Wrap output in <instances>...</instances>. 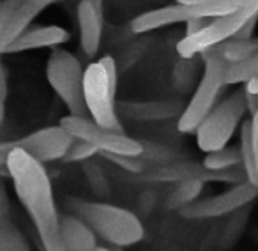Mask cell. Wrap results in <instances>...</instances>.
<instances>
[{
  "label": "cell",
  "instance_id": "cell-15",
  "mask_svg": "<svg viewBox=\"0 0 258 251\" xmlns=\"http://www.w3.org/2000/svg\"><path fill=\"white\" fill-rule=\"evenodd\" d=\"M55 2H58V0H27L11 18L0 23V48L8 46L20 34L25 32L30 27V23L39 16V13H43Z\"/></svg>",
  "mask_w": 258,
  "mask_h": 251
},
{
  "label": "cell",
  "instance_id": "cell-32",
  "mask_svg": "<svg viewBox=\"0 0 258 251\" xmlns=\"http://www.w3.org/2000/svg\"><path fill=\"white\" fill-rule=\"evenodd\" d=\"M175 2L186 6H195V4H207V2H219V0H175Z\"/></svg>",
  "mask_w": 258,
  "mask_h": 251
},
{
  "label": "cell",
  "instance_id": "cell-31",
  "mask_svg": "<svg viewBox=\"0 0 258 251\" xmlns=\"http://www.w3.org/2000/svg\"><path fill=\"white\" fill-rule=\"evenodd\" d=\"M244 90H246V94H249V96H256L258 94V76H253L251 80H247V82L244 83Z\"/></svg>",
  "mask_w": 258,
  "mask_h": 251
},
{
  "label": "cell",
  "instance_id": "cell-10",
  "mask_svg": "<svg viewBox=\"0 0 258 251\" xmlns=\"http://www.w3.org/2000/svg\"><path fill=\"white\" fill-rule=\"evenodd\" d=\"M258 198V186L251 180H244L240 184H233L228 190L221 191L212 197L197 200L195 204L184 207L180 212L182 218L187 219H207L228 216L240 209L251 205Z\"/></svg>",
  "mask_w": 258,
  "mask_h": 251
},
{
  "label": "cell",
  "instance_id": "cell-22",
  "mask_svg": "<svg viewBox=\"0 0 258 251\" xmlns=\"http://www.w3.org/2000/svg\"><path fill=\"white\" fill-rule=\"evenodd\" d=\"M253 76H258V53L253 57L246 58L237 64H226L225 73V82L226 85H239V83H246Z\"/></svg>",
  "mask_w": 258,
  "mask_h": 251
},
{
  "label": "cell",
  "instance_id": "cell-21",
  "mask_svg": "<svg viewBox=\"0 0 258 251\" xmlns=\"http://www.w3.org/2000/svg\"><path fill=\"white\" fill-rule=\"evenodd\" d=\"M204 163L209 170H232L242 166V152L239 145H226L219 151L205 154Z\"/></svg>",
  "mask_w": 258,
  "mask_h": 251
},
{
  "label": "cell",
  "instance_id": "cell-23",
  "mask_svg": "<svg viewBox=\"0 0 258 251\" xmlns=\"http://www.w3.org/2000/svg\"><path fill=\"white\" fill-rule=\"evenodd\" d=\"M144 144V154L140 156L142 159H147V161H156L166 165V163H175L180 159H186L182 154H179L173 149H168L161 144H152V142H142Z\"/></svg>",
  "mask_w": 258,
  "mask_h": 251
},
{
  "label": "cell",
  "instance_id": "cell-28",
  "mask_svg": "<svg viewBox=\"0 0 258 251\" xmlns=\"http://www.w3.org/2000/svg\"><path fill=\"white\" fill-rule=\"evenodd\" d=\"M8 69L6 66H0V106H2V118L6 115V103H8Z\"/></svg>",
  "mask_w": 258,
  "mask_h": 251
},
{
  "label": "cell",
  "instance_id": "cell-27",
  "mask_svg": "<svg viewBox=\"0 0 258 251\" xmlns=\"http://www.w3.org/2000/svg\"><path fill=\"white\" fill-rule=\"evenodd\" d=\"M25 2L27 0H4V2L0 4V23L11 18Z\"/></svg>",
  "mask_w": 258,
  "mask_h": 251
},
{
  "label": "cell",
  "instance_id": "cell-4",
  "mask_svg": "<svg viewBox=\"0 0 258 251\" xmlns=\"http://www.w3.org/2000/svg\"><path fill=\"white\" fill-rule=\"evenodd\" d=\"M246 113H249L246 90H233L216 104L214 110L205 117V120L195 131L198 149L209 154V152L226 147L235 131L239 130V126H242Z\"/></svg>",
  "mask_w": 258,
  "mask_h": 251
},
{
  "label": "cell",
  "instance_id": "cell-17",
  "mask_svg": "<svg viewBox=\"0 0 258 251\" xmlns=\"http://www.w3.org/2000/svg\"><path fill=\"white\" fill-rule=\"evenodd\" d=\"M258 53V37H251V39H230L221 44L205 50L202 55H214L225 60L226 64H237L246 58L253 57Z\"/></svg>",
  "mask_w": 258,
  "mask_h": 251
},
{
  "label": "cell",
  "instance_id": "cell-16",
  "mask_svg": "<svg viewBox=\"0 0 258 251\" xmlns=\"http://www.w3.org/2000/svg\"><path fill=\"white\" fill-rule=\"evenodd\" d=\"M60 228L68 251H90L97 246V233L82 218L71 212L62 214Z\"/></svg>",
  "mask_w": 258,
  "mask_h": 251
},
{
  "label": "cell",
  "instance_id": "cell-14",
  "mask_svg": "<svg viewBox=\"0 0 258 251\" xmlns=\"http://www.w3.org/2000/svg\"><path fill=\"white\" fill-rule=\"evenodd\" d=\"M117 110L118 115H125L131 120L154 122L180 117L184 108L180 106V103L168 101H120L117 103Z\"/></svg>",
  "mask_w": 258,
  "mask_h": 251
},
{
  "label": "cell",
  "instance_id": "cell-19",
  "mask_svg": "<svg viewBox=\"0 0 258 251\" xmlns=\"http://www.w3.org/2000/svg\"><path fill=\"white\" fill-rule=\"evenodd\" d=\"M0 251H32L25 233L13 221L11 214L0 216Z\"/></svg>",
  "mask_w": 258,
  "mask_h": 251
},
{
  "label": "cell",
  "instance_id": "cell-25",
  "mask_svg": "<svg viewBox=\"0 0 258 251\" xmlns=\"http://www.w3.org/2000/svg\"><path fill=\"white\" fill-rule=\"evenodd\" d=\"M96 154H99V151H97L92 144L82 140V138H75V142L71 144L68 154L64 156L62 161L64 163H85V161H89V159H92Z\"/></svg>",
  "mask_w": 258,
  "mask_h": 251
},
{
  "label": "cell",
  "instance_id": "cell-30",
  "mask_svg": "<svg viewBox=\"0 0 258 251\" xmlns=\"http://www.w3.org/2000/svg\"><path fill=\"white\" fill-rule=\"evenodd\" d=\"M251 124H253V140H254V151H256V177H258V111L251 115Z\"/></svg>",
  "mask_w": 258,
  "mask_h": 251
},
{
  "label": "cell",
  "instance_id": "cell-24",
  "mask_svg": "<svg viewBox=\"0 0 258 251\" xmlns=\"http://www.w3.org/2000/svg\"><path fill=\"white\" fill-rule=\"evenodd\" d=\"M83 172H85L87 180H89L94 193L99 195V197H108V195H110V184H108V179L104 177L103 170H101L92 159L83 163Z\"/></svg>",
  "mask_w": 258,
  "mask_h": 251
},
{
  "label": "cell",
  "instance_id": "cell-33",
  "mask_svg": "<svg viewBox=\"0 0 258 251\" xmlns=\"http://www.w3.org/2000/svg\"><path fill=\"white\" fill-rule=\"evenodd\" d=\"M90 251H113V246L106 247V246H99V244H97V246L94 247V249H90Z\"/></svg>",
  "mask_w": 258,
  "mask_h": 251
},
{
  "label": "cell",
  "instance_id": "cell-9",
  "mask_svg": "<svg viewBox=\"0 0 258 251\" xmlns=\"http://www.w3.org/2000/svg\"><path fill=\"white\" fill-rule=\"evenodd\" d=\"M60 124L73 135L75 138L92 144L99 151V154H122L140 158L144 154V144L142 140L127 137L125 133L103 128L94 122L89 115H66Z\"/></svg>",
  "mask_w": 258,
  "mask_h": 251
},
{
  "label": "cell",
  "instance_id": "cell-20",
  "mask_svg": "<svg viewBox=\"0 0 258 251\" xmlns=\"http://www.w3.org/2000/svg\"><path fill=\"white\" fill-rule=\"evenodd\" d=\"M239 147L242 152V166L247 173V179L253 184L258 186V177H256V151H254V140H253V124H251V117L242 122L240 126V140Z\"/></svg>",
  "mask_w": 258,
  "mask_h": 251
},
{
  "label": "cell",
  "instance_id": "cell-6",
  "mask_svg": "<svg viewBox=\"0 0 258 251\" xmlns=\"http://www.w3.org/2000/svg\"><path fill=\"white\" fill-rule=\"evenodd\" d=\"M46 78L53 92L58 99L66 104L71 115H89L83 96V80H85V69H83L80 58H76L71 51L53 48L48 57L46 64Z\"/></svg>",
  "mask_w": 258,
  "mask_h": 251
},
{
  "label": "cell",
  "instance_id": "cell-12",
  "mask_svg": "<svg viewBox=\"0 0 258 251\" xmlns=\"http://www.w3.org/2000/svg\"><path fill=\"white\" fill-rule=\"evenodd\" d=\"M76 18H78L80 48L87 57H96L103 39V0H80L76 8Z\"/></svg>",
  "mask_w": 258,
  "mask_h": 251
},
{
  "label": "cell",
  "instance_id": "cell-18",
  "mask_svg": "<svg viewBox=\"0 0 258 251\" xmlns=\"http://www.w3.org/2000/svg\"><path fill=\"white\" fill-rule=\"evenodd\" d=\"M204 180L198 179H187L175 182V187L168 195L166 207L173 209V211H182L184 207L195 204L198 200V197H200V193L204 191Z\"/></svg>",
  "mask_w": 258,
  "mask_h": 251
},
{
  "label": "cell",
  "instance_id": "cell-1",
  "mask_svg": "<svg viewBox=\"0 0 258 251\" xmlns=\"http://www.w3.org/2000/svg\"><path fill=\"white\" fill-rule=\"evenodd\" d=\"M0 161L15 186V193L22 207L29 214L37 232L43 251H68L62 239V228L53 187L44 163L23 149L0 147Z\"/></svg>",
  "mask_w": 258,
  "mask_h": 251
},
{
  "label": "cell",
  "instance_id": "cell-29",
  "mask_svg": "<svg viewBox=\"0 0 258 251\" xmlns=\"http://www.w3.org/2000/svg\"><path fill=\"white\" fill-rule=\"evenodd\" d=\"M211 20L212 18H195V20H189V22L186 23V36H193V34L204 30L205 27L209 25V22H211Z\"/></svg>",
  "mask_w": 258,
  "mask_h": 251
},
{
  "label": "cell",
  "instance_id": "cell-11",
  "mask_svg": "<svg viewBox=\"0 0 258 251\" xmlns=\"http://www.w3.org/2000/svg\"><path fill=\"white\" fill-rule=\"evenodd\" d=\"M75 142V137L66 130L64 126H48L43 130H37L34 133L22 137L15 142H4L0 147L6 149H23L32 158L41 163L62 161L68 154L69 147Z\"/></svg>",
  "mask_w": 258,
  "mask_h": 251
},
{
  "label": "cell",
  "instance_id": "cell-7",
  "mask_svg": "<svg viewBox=\"0 0 258 251\" xmlns=\"http://www.w3.org/2000/svg\"><path fill=\"white\" fill-rule=\"evenodd\" d=\"M254 15H258V0H244L242 8H239L237 11L212 18L204 30L193 34V36H184L177 43V53L182 58L198 57L209 48L233 39L237 32Z\"/></svg>",
  "mask_w": 258,
  "mask_h": 251
},
{
  "label": "cell",
  "instance_id": "cell-2",
  "mask_svg": "<svg viewBox=\"0 0 258 251\" xmlns=\"http://www.w3.org/2000/svg\"><path fill=\"white\" fill-rule=\"evenodd\" d=\"M68 212L82 218L99 239L110 246L129 247L142 242L145 237L144 223L135 212L108 202L83 200L78 197H66Z\"/></svg>",
  "mask_w": 258,
  "mask_h": 251
},
{
  "label": "cell",
  "instance_id": "cell-5",
  "mask_svg": "<svg viewBox=\"0 0 258 251\" xmlns=\"http://www.w3.org/2000/svg\"><path fill=\"white\" fill-rule=\"evenodd\" d=\"M200 57L204 60V73L189 103L184 106L182 115L177 120V130L180 133H195L198 130V126L219 103L223 87H226V62L214 55H200Z\"/></svg>",
  "mask_w": 258,
  "mask_h": 251
},
{
  "label": "cell",
  "instance_id": "cell-8",
  "mask_svg": "<svg viewBox=\"0 0 258 251\" xmlns=\"http://www.w3.org/2000/svg\"><path fill=\"white\" fill-rule=\"evenodd\" d=\"M244 0H219V2H207V4H172L165 8L152 9V11L142 13L131 22V30L135 34H145L151 30H158L163 27L177 25V23H187L195 18H218L223 15L237 11L242 8Z\"/></svg>",
  "mask_w": 258,
  "mask_h": 251
},
{
  "label": "cell",
  "instance_id": "cell-13",
  "mask_svg": "<svg viewBox=\"0 0 258 251\" xmlns=\"http://www.w3.org/2000/svg\"><path fill=\"white\" fill-rule=\"evenodd\" d=\"M71 39L69 32L58 25L29 27L23 34H20L8 46L0 48V53H22L29 50H41V48H58L60 44Z\"/></svg>",
  "mask_w": 258,
  "mask_h": 251
},
{
  "label": "cell",
  "instance_id": "cell-3",
  "mask_svg": "<svg viewBox=\"0 0 258 251\" xmlns=\"http://www.w3.org/2000/svg\"><path fill=\"white\" fill-rule=\"evenodd\" d=\"M117 62L111 55H104L97 62L85 68L83 80V96L89 117L103 128L124 133V128L118 118L117 101Z\"/></svg>",
  "mask_w": 258,
  "mask_h": 251
},
{
  "label": "cell",
  "instance_id": "cell-26",
  "mask_svg": "<svg viewBox=\"0 0 258 251\" xmlns=\"http://www.w3.org/2000/svg\"><path fill=\"white\" fill-rule=\"evenodd\" d=\"M108 161L115 163L120 166L122 170L131 173H144V161L142 158H135V156H122V154H103Z\"/></svg>",
  "mask_w": 258,
  "mask_h": 251
}]
</instances>
